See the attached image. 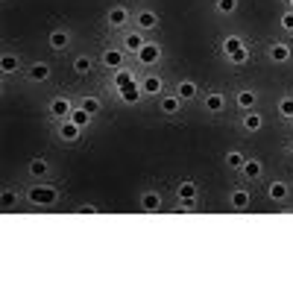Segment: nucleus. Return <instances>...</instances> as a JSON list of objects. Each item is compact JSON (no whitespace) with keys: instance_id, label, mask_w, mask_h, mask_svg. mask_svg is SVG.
Wrapping results in <instances>:
<instances>
[{"instance_id":"obj_1","label":"nucleus","mask_w":293,"mask_h":293,"mask_svg":"<svg viewBox=\"0 0 293 293\" xmlns=\"http://www.w3.org/2000/svg\"><path fill=\"white\" fill-rule=\"evenodd\" d=\"M30 196V202L33 205H56L59 202V188H53V185H35L27 191Z\"/></svg>"},{"instance_id":"obj_2","label":"nucleus","mask_w":293,"mask_h":293,"mask_svg":"<svg viewBox=\"0 0 293 293\" xmlns=\"http://www.w3.org/2000/svg\"><path fill=\"white\" fill-rule=\"evenodd\" d=\"M162 59V47L159 44H144L141 50H138V62L141 65H156Z\"/></svg>"},{"instance_id":"obj_3","label":"nucleus","mask_w":293,"mask_h":293,"mask_svg":"<svg viewBox=\"0 0 293 293\" xmlns=\"http://www.w3.org/2000/svg\"><path fill=\"white\" fill-rule=\"evenodd\" d=\"M79 132H82V129H79L70 117L59 120V138H62V141H76V138H79Z\"/></svg>"},{"instance_id":"obj_4","label":"nucleus","mask_w":293,"mask_h":293,"mask_svg":"<svg viewBox=\"0 0 293 293\" xmlns=\"http://www.w3.org/2000/svg\"><path fill=\"white\" fill-rule=\"evenodd\" d=\"M117 94H120L123 103H138V100L144 97V88L135 85V82H129V85H123V88H117Z\"/></svg>"},{"instance_id":"obj_5","label":"nucleus","mask_w":293,"mask_h":293,"mask_svg":"<svg viewBox=\"0 0 293 293\" xmlns=\"http://www.w3.org/2000/svg\"><path fill=\"white\" fill-rule=\"evenodd\" d=\"M70 112H73V109H70V103H67L65 97H56L53 103H50V115H53V117H59V120L70 117Z\"/></svg>"},{"instance_id":"obj_6","label":"nucleus","mask_w":293,"mask_h":293,"mask_svg":"<svg viewBox=\"0 0 293 293\" xmlns=\"http://www.w3.org/2000/svg\"><path fill=\"white\" fill-rule=\"evenodd\" d=\"M106 21H109L112 27H123V24L129 21V12H126L123 6H112V9H109V15H106Z\"/></svg>"},{"instance_id":"obj_7","label":"nucleus","mask_w":293,"mask_h":293,"mask_svg":"<svg viewBox=\"0 0 293 293\" xmlns=\"http://www.w3.org/2000/svg\"><path fill=\"white\" fill-rule=\"evenodd\" d=\"M135 24H138L141 30H156V27H159V15H156V12H138Z\"/></svg>"},{"instance_id":"obj_8","label":"nucleus","mask_w":293,"mask_h":293,"mask_svg":"<svg viewBox=\"0 0 293 293\" xmlns=\"http://www.w3.org/2000/svg\"><path fill=\"white\" fill-rule=\"evenodd\" d=\"M270 59H273L276 65L288 62V59H291V47H288V44H273V47H270Z\"/></svg>"},{"instance_id":"obj_9","label":"nucleus","mask_w":293,"mask_h":293,"mask_svg":"<svg viewBox=\"0 0 293 293\" xmlns=\"http://www.w3.org/2000/svg\"><path fill=\"white\" fill-rule=\"evenodd\" d=\"M103 65L106 67H123V50H106L103 53Z\"/></svg>"},{"instance_id":"obj_10","label":"nucleus","mask_w":293,"mask_h":293,"mask_svg":"<svg viewBox=\"0 0 293 293\" xmlns=\"http://www.w3.org/2000/svg\"><path fill=\"white\" fill-rule=\"evenodd\" d=\"M141 208H144V211H159V208H162V196L156 194V191L144 194L141 196Z\"/></svg>"},{"instance_id":"obj_11","label":"nucleus","mask_w":293,"mask_h":293,"mask_svg":"<svg viewBox=\"0 0 293 293\" xmlns=\"http://www.w3.org/2000/svg\"><path fill=\"white\" fill-rule=\"evenodd\" d=\"M205 109H208L211 115L223 112V109H226V97H223V94H208V97H205Z\"/></svg>"},{"instance_id":"obj_12","label":"nucleus","mask_w":293,"mask_h":293,"mask_svg":"<svg viewBox=\"0 0 293 293\" xmlns=\"http://www.w3.org/2000/svg\"><path fill=\"white\" fill-rule=\"evenodd\" d=\"M243 126H246V132H258L261 126H264V117H261L258 112H246V117H243Z\"/></svg>"},{"instance_id":"obj_13","label":"nucleus","mask_w":293,"mask_h":293,"mask_svg":"<svg viewBox=\"0 0 293 293\" xmlns=\"http://www.w3.org/2000/svg\"><path fill=\"white\" fill-rule=\"evenodd\" d=\"M179 106H182V97H179V94H170V97L162 100V112H164V115H176V112H179Z\"/></svg>"},{"instance_id":"obj_14","label":"nucleus","mask_w":293,"mask_h":293,"mask_svg":"<svg viewBox=\"0 0 293 293\" xmlns=\"http://www.w3.org/2000/svg\"><path fill=\"white\" fill-rule=\"evenodd\" d=\"M70 120H73V123L79 126V129H85V126L91 123V115H88V112H85V109L79 106V109H73V112H70Z\"/></svg>"},{"instance_id":"obj_15","label":"nucleus","mask_w":293,"mask_h":293,"mask_svg":"<svg viewBox=\"0 0 293 293\" xmlns=\"http://www.w3.org/2000/svg\"><path fill=\"white\" fill-rule=\"evenodd\" d=\"M67 41H70V38H67L65 30H56V33H50V47H53V50H65Z\"/></svg>"},{"instance_id":"obj_16","label":"nucleus","mask_w":293,"mask_h":293,"mask_svg":"<svg viewBox=\"0 0 293 293\" xmlns=\"http://www.w3.org/2000/svg\"><path fill=\"white\" fill-rule=\"evenodd\" d=\"M47 76H50V65H44V62L33 65V70H30V79H33V82H44Z\"/></svg>"},{"instance_id":"obj_17","label":"nucleus","mask_w":293,"mask_h":293,"mask_svg":"<svg viewBox=\"0 0 293 293\" xmlns=\"http://www.w3.org/2000/svg\"><path fill=\"white\" fill-rule=\"evenodd\" d=\"M141 88H144V94H162V79L159 76H147L141 82Z\"/></svg>"},{"instance_id":"obj_18","label":"nucleus","mask_w":293,"mask_h":293,"mask_svg":"<svg viewBox=\"0 0 293 293\" xmlns=\"http://www.w3.org/2000/svg\"><path fill=\"white\" fill-rule=\"evenodd\" d=\"M176 94L182 100H194L196 97V85L191 82V79H185V82H179V88H176Z\"/></svg>"},{"instance_id":"obj_19","label":"nucleus","mask_w":293,"mask_h":293,"mask_svg":"<svg viewBox=\"0 0 293 293\" xmlns=\"http://www.w3.org/2000/svg\"><path fill=\"white\" fill-rule=\"evenodd\" d=\"M240 170L246 173V179H258V176H261V162H255V159H246Z\"/></svg>"},{"instance_id":"obj_20","label":"nucleus","mask_w":293,"mask_h":293,"mask_svg":"<svg viewBox=\"0 0 293 293\" xmlns=\"http://www.w3.org/2000/svg\"><path fill=\"white\" fill-rule=\"evenodd\" d=\"M0 70H3V73H15V70H18V56H12V53L0 56Z\"/></svg>"},{"instance_id":"obj_21","label":"nucleus","mask_w":293,"mask_h":293,"mask_svg":"<svg viewBox=\"0 0 293 293\" xmlns=\"http://www.w3.org/2000/svg\"><path fill=\"white\" fill-rule=\"evenodd\" d=\"M229 202H232V208H237V211L246 208V205H249V191H234Z\"/></svg>"},{"instance_id":"obj_22","label":"nucleus","mask_w":293,"mask_h":293,"mask_svg":"<svg viewBox=\"0 0 293 293\" xmlns=\"http://www.w3.org/2000/svg\"><path fill=\"white\" fill-rule=\"evenodd\" d=\"M123 44H126V50H132V53H138V50H141V47H144L147 41H144V38H141L138 33H129L126 38H123Z\"/></svg>"},{"instance_id":"obj_23","label":"nucleus","mask_w":293,"mask_h":293,"mask_svg":"<svg viewBox=\"0 0 293 293\" xmlns=\"http://www.w3.org/2000/svg\"><path fill=\"white\" fill-rule=\"evenodd\" d=\"M176 194H179V199H196V185L194 182H182L176 188Z\"/></svg>"},{"instance_id":"obj_24","label":"nucleus","mask_w":293,"mask_h":293,"mask_svg":"<svg viewBox=\"0 0 293 293\" xmlns=\"http://www.w3.org/2000/svg\"><path fill=\"white\" fill-rule=\"evenodd\" d=\"M267 194H270V199H285V196H288V185H285V182H273V185L267 188Z\"/></svg>"},{"instance_id":"obj_25","label":"nucleus","mask_w":293,"mask_h":293,"mask_svg":"<svg viewBox=\"0 0 293 293\" xmlns=\"http://www.w3.org/2000/svg\"><path fill=\"white\" fill-rule=\"evenodd\" d=\"M255 100H258V97H255V91H240V94H237V106L249 112V109L255 106Z\"/></svg>"},{"instance_id":"obj_26","label":"nucleus","mask_w":293,"mask_h":293,"mask_svg":"<svg viewBox=\"0 0 293 293\" xmlns=\"http://www.w3.org/2000/svg\"><path fill=\"white\" fill-rule=\"evenodd\" d=\"M129 82H135V79H132V70L117 67V73H115V85H117V88H123V85H129Z\"/></svg>"},{"instance_id":"obj_27","label":"nucleus","mask_w":293,"mask_h":293,"mask_svg":"<svg viewBox=\"0 0 293 293\" xmlns=\"http://www.w3.org/2000/svg\"><path fill=\"white\" fill-rule=\"evenodd\" d=\"M229 62H232V65H243V62H249V50H246V44H243L240 50L229 53Z\"/></svg>"},{"instance_id":"obj_28","label":"nucleus","mask_w":293,"mask_h":293,"mask_svg":"<svg viewBox=\"0 0 293 293\" xmlns=\"http://www.w3.org/2000/svg\"><path fill=\"white\" fill-rule=\"evenodd\" d=\"M240 47H243V41H240V38H237V35H229V38H223V53H234V50H240Z\"/></svg>"},{"instance_id":"obj_29","label":"nucleus","mask_w":293,"mask_h":293,"mask_svg":"<svg viewBox=\"0 0 293 293\" xmlns=\"http://www.w3.org/2000/svg\"><path fill=\"white\" fill-rule=\"evenodd\" d=\"M243 162H246V159H243V156H240L237 150H232V153H226V164H229V167H234V170H240V167H243Z\"/></svg>"},{"instance_id":"obj_30","label":"nucleus","mask_w":293,"mask_h":293,"mask_svg":"<svg viewBox=\"0 0 293 293\" xmlns=\"http://www.w3.org/2000/svg\"><path fill=\"white\" fill-rule=\"evenodd\" d=\"M214 6H217V12H220V15H232V12L237 9V0H217Z\"/></svg>"},{"instance_id":"obj_31","label":"nucleus","mask_w":293,"mask_h":293,"mask_svg":"<svg viewBox=\"0 0 293 293\" xmlns=\"http://www.w3.org/2000/svg\"><path fill=\"white\" fill-rule=\"evenodd\" d=\"M73 70H76L79 76H85V73L91 70V59H88V56H79V59L73 62Z\"/></svg>"},{"instance_id":"obj_32","label":"nucleus","mask_w":293,"mask_h":293,"mask_svg":"<svg viewBox=\"0 0 293 293\" xmlns=\"http://www.w3.org/2000/svg\"><path fill=\"white\" fill-rule=\"evenodd\" d=\"M82 109H85V112L94 117V115L100 112V100H97V97H82Z\"/></svg>"},{"instance_id":"obj_33","label":"nucleus","mask_w":293,"mask_h":293,"mask_svg":"<svg viewBox=\"0 0 293 293\" xmlns=\"http://www.w3.org/2000/svg\"><path fill=\"white\" fill-rule=\"evenodd\" d=\"M30 173H33V176H44V173H47V162H44V159H33V162H30Z\"/></svg>"},{"instance_id":"obj_34","label":"nucleus","mask_w":293,"mask_h":293,"mask_svg":"<svg viewBox=\"0 0 293 293\" xmlns=\"http://www.w3.org/2000/svg\"><path fill=\"white\" fill-rule=\"evenodd\" d=\"M279 112H282V117H293V97H285L279 103Z\"/></svg>"},{"instance_id":"obj_35","label":"nucleus","mask_w":293,"mask_h":293,"mask_svg":"<svg viewBox=\"0 0 293 293\" xmlns=\"http://www.w3.org/2000/svg\"><path fill=\"white\" fill-rule=\"evenodd\" d=\"M0 202H3V208H12V205L18 202V194H15V191H3V196H0Z\"/></svg>"},{"instance_id":"obj_36","label":"nucleus","mask_w":293,"mask_h":293,"mask_svg":"<svg viewBox=\"0 0 293 293\" xmlns=\"http://www.w3.org/2000/svg\"><path fill=\"white\" fill-rule=\"evenodd\" d=\"M282 27H285L288 33H293V12H288V15H282Z\"/></svg>"},{"instance_id":"obj_37","label":"nucleus","mask_w":293,"mask_h":293,"mask_svg":"<svg viewBox=\"0 0 293 293\" xmlns=\"http://www.w3.org/2000/svg\"><path fill=\"white\" fill-rule=\"evenodd\" d=\"M79 211H82V214H97V208H94V205H82Z\"/></svg>"},{"instance_id":"obj_38","label":"nucleus","mask_w":293,"mask_h":293,"mask_svg":"<svg viewBox=\"0 0 293 293\" xmlns=\"http://www.w3.org/2000/svg\"><path fill=\"white\" fill-rule=\"evenodd\" d=\"M291 6H293V0H291Z\"/></svg>"}]
</instances>
